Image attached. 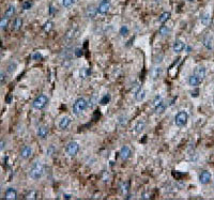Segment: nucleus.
<instances>
[{"mask_svg": "<svg viewBox=\"0 0 214 200\" xmlns=\"http://www.w3.org/2000/svg\"><path fill=\"white\" fill-rule=\"evenodd\" d=\"M145 97H146V91H145V90H143V89H140L138 92H137V93H135V100H136L137 102L143 101V100H145Z\"/></svg>", "mask_w": 214, "mask_h": 200, "instance_id": "24", "label": "nucleus"}, {"mask_svg": "<svg viewBox=\"0 0 214 200\" xmlns=\"http://www.w3.org/2000/svg\"><path fill=\"white\" fill-rule=\"evenodd\" d=\"M90 73H91V72H90V70L88 69V67H81L79 70V77L81 79H87V78L89 77Z\"/></svg>", "mask_w": 214, "mask_h": 200, "instance_id": "22", "label": "nucleus"}, {"mask_svg": "<svg viewBox=\"0 0 214 200\" xmlns=\"http://www.w3.org/2000/svg\"><path fill=\"white\" fill-rule=\"evenodd\" d=\"M32 58H33L34 60H38V59H41V58H42V56H41V55H40V53H34V55H33V57H32Z\"/></svg>", "mask_w": 214, "mask_h": 200, "instance_id": "47", "label": "nucleus"}, {"mask_svg": "<svg viewBox=\"0 0 214 200\" xmlns=\"http://www.w3.org/2000/svg\"><path fill=\"white\" fill-rule=\"evenodd\" d=\"M187 1H190V2H192V1H194V0H187Z\"/></svg>", "mask_w": 214, "mask_h": 200, "instance_id": "53", "label": "nucleus"}, {"mask_svg": "<svg viewBox=\"0 0 214 200\" xmlns=\"http://www.w3.org/2000/svg\"><path fill=\"white\" fill-rule=\"evenodd\" d=\"M39 196L38 192L36 190H30L29 193H27L26 196H25V198L26 199H36Z\"/></svg>", "mask_w": 214, "mask_h": 200, "instance_id": "30", "label": "nucleus"}, {"mask_svg": "<svg viewBox=\"0 0 214 200\" xmlns=\"http://www.w3.org/2000/svg\"><path fill=\"white\" fill-rule=\"evenodd\" d=\"M150 74H151V77H152L153 79H159V78L162 77V75H163V69L160 66H155L151 70Z\"/></svg>", "mask_w": 214, "mask_h": 200, "instance_id": "12", "label": "nucleus"}, {"mask_svg": "<svg viewBox=\"0 0 214 200\" xmlns=\"http://www.w3.org/2000/svg\"><path fill=\"white\" fill-rule=\"evenodd\" d=\"M127 33H129V28H127V26H122L120 28V34L122 36H127Z\"/></svg>", "mask_w": 214, "mask_h": 200, "instance_id": "40", "label": "nucleus"}, {"mask_svg": "<svg viewBox=\"0 0 214 200\" xmlns=\"http://www.w3.org/2000/svg\"><path fill=\"white\" fill-rule=\"evenodd\" d=\"M48 133H49V129H48V126H46V125H42V126L39 127L38 136L40 137V138H42V139L46 138Z\"/></svg>", "mask_w": 214, "mask_h": 200, "instance_id": "17", "label": "nucleus"}, {"mask_svg": "<svg viewBox=\"0 0 214 200\" xmlns=\"http://www.w3.org/2000/svg\"><path fill=\"white\" fill-rule=\"evenodd\" d=\"M20 157L24 160H28L30 156L32 155V148L29 147V146H25V147L22 148L20 150Z\"/></svg>", "mask_w": 214, "mask_h": 200, "instance_id": "10", "label": "nucleus"}, {"mask_svg": "<svg viewBox=\"0 0 214 200\" xmlns=\"http://www.w3.org/2000/svg\"><path fill=\"white\" fill-rule=\"evenodd\" d=\"M53 29H54V23L52 22V20H47V22L44 24L43 30L46 32V33H48V32H50Z\"/></svg>", "mask_w": 214, "mask_h": 200, "instance_id": "27", "label": "nucleus"}, {"mask_svg": "<svg viewBox=\"0 0 214 200\" xmlns=\"http://www.w3.org/2000/svg\"><path fill=\"white\" fill-rule=\"evenodd\" d=\"M110 9V1L109 0H102L97 6V12L100 14H106Z\"/></svg>", "mask_w": 214, "mask_h": 200, "instance_id": "7", "label": "nucleus"}, {"mask_svg": "<svg viewBox=\"0 0 214 200\" xmlns=\"http://www.w3.org/2000/svg\"><path fill=\"white\" fill-rule=\"evenodd\" d=\"M96 13H97V9L94 6H89L87 8V10H86V15L89 18H94L96 16Z\"/></svg>", "mask_w": 214, "mask_h": 200, "instance_id": "19", "label": "nucleus"}, {"mask_svg": "<svg viewBox=\"0 0 214 200\" xmlns=\"http://www.w3.org/2000/svg\"><path fill=\"white\" fill-rule=\"evenodd\" d=\"M0 193H1V188H0Z\"/></svg>", "mask_w": 214, "mask_h": 200, "instance_id": "54", "label": "nucleus"}, {"mask_svg": "<svg viewBox=\"0 0 214 200\" xmlns=\"http://www.w3.org/2000/svg\"><path fill=\"white\" fill-rule=\"evenodd\" d=\"M141 89V86H140V83H138V81H136V83H134L133 85H132V92L135 94V93H137V92L139 91V90Z\"/></svg>", "mask_w": 214, "mask_h": 200, "instance_id": "33", "label": "nucleus"}, {"mask_svg": "<svg viewBox=\"0 0 214 200\" xmlns=\"http://www.w3.org/2000/svg\"><path fill=\"white\" fill-rule=\"evenodd\" d=\"M166 108H167V104L165 103L164 101H162L159 105H156L154 107V111L156 115H162V113L166 110Z\"/></svg>", "mask_w": 214, "mask_h": 200, "instance_id": "20", "label": "nucleus"}, {"mask_svg": "<svg viewBox=\"0 0 214 200\" xmlns=\"http://www.w3.org/2000/svg\"><path fill=\"white\" fill-rule=\"evenodd\" d=\"M48 103V97L46 96L45 94H40L39 96H36V99L32 102V107L34 109H38V110H41L44 107L47 105Z\"/></svg>", "mask_w": 214, "mask_h": 200, "instance_id": "3", "label": "nucleus"}, {"mask_svg": "<svg viewBox=\"0 0 214 200\" xmlns=\"http://www.w3.org/2000/svg\"><path fill=\"white\" fill-rule=\"evenodd\" d=\"M72 64H73V61H72L71 59H69V58H66V59L62 61V66H63L64 69H70Z\"/></svg>", "mask_w": 214, "mask_h": 200, "instance_id": "34", "label": "nucleus"}, {"mask_svg": "<svg viewBox=\"0 0 214 200\" xmlns=\"http://www.w3.org/2000/svg\"><path fill=\"white\" fill-rule=\"evenodd\" d=\"M75 3V0H62V6L64 8H70Z\"/></svg>", "mask_w": 214, "mask_h": 200, "instance_id": "38", "label": "nucleus"}, {"mask_svg": "<svg viewBox=\"0 0 214 200\" xmlns=\"http://www.w3.org/2000/svg\"><path fill=\"white\" fill-rule=\"evenodd\" d=\"M22 26H23V19L20 17H16L13 23V29L19 30L20 28H22Z\"/></svg>", "mask_w": 214, "mask_h": 200, "instance_id": "25", "label": "nucleus"}, {"mask_svg": "<svg viewBox=\"0 0 214 200\" xmlns=\"http://www.w3.org/2000/svg\"><path fill=\"white\" fill-rule=\"evenodd\" d=\"M213 103H214V97H213Z\"/></svg>", "mask_w": 214, "mask_h": 200, "instance_id": "55", "label": "nucleus"}, {"mask_svg": "<svg viewBox=\"0 0 214 200\" xmlns=\"http://www.w3.org/2000/svg\"><path fill=\"white\" fill-rule=\"evenodd\" d=\"M49 8H50V14H53V13H54V8H53V6H50Z\"/></svg>", "mask_w": 214, "mask_h": 200, "instance_id": "52", "label": "nucleus"}, {"mask_svg": "<svg viewBox=\"0 0 214 200\" xmlns=\"http://www.w3.org/2000/svg\"><path fill=\"white\" fill-rule=\"evenodd\" d=\"M159 33H160V36H167V34L169 33L168 27H167V26H160V28L159 29Z\"/></svg>", "mask_w": 214, "mask_h": 200, "instance_id": "32", "label": "nucleus"}, {"mask_svg": "<svg viewBox=\"0 0 214 200\" xmlns=\"http://www.w3.org/2000/svg\"><path fill=\"white\" fill-rule=\"evenodd\" d=\"M202 42H203V45L206 46L207 49H212L213 40H212V36H211L210 34H207V36H204L203 39H202Z\"/></svg>", "mask_w": 214, "mask_h": 200, "instance_id": "18", "label": "nucleus"}, {"mask_svg": "<svg viewBox=\"0 0 214 200\" xmlns=\"http://www.w3.org/2000/svg\"><path fill=\"white\" fill-rule=\"evenodd\" d=\"M16 70V63H10V66H8V72L9 73H13V72H15Z\"/></svg>", "mask_w": 214, "mask_h": 200, "instance_id": "43", "label": "nucleus"}, {"mask_svg": "<svg viewBox=\"0 0 214 200\" xmlns=\"http://www.w3.org/2000/svg\"><path fill=\"white\" fill-rule=\"evenodd\" d=\"M3 81H6V76L2 73H0V83H2Z\"/></svg>", "mask_w": 214, "mask_h": 200, "instance_id": "48", "label": "nucleus"}, {"mask_svg": "<svg viewBox=\"0 0 214 200\" xmlns=\"http://www.w3.org/2000/svg\"><path fill=\"white\" fill-rule=\"evenodd\" d=\"M163 101V97H162V95H160V94H157L156 96L153 99V101H152V106H156V105H159V104L160 103V102Z\"/></svg>", "mask_w": 214, "mask_h": 200, "instance_id": "36", "label": "nucleus"}, {"mask_svg": "<svg viewBox=\"0 0 214 200\" xmlns=\"http://www.w3.org/2000/svg\"><path fill=\"white\" fill-rule=\"evenodd\" d=\"M102 180L105 183L109 181V173L107 172V171H103V172H102Z\"/></svg>", "mask_w": 214, "mask_h": 200, "instance_id": "41", "label": "nucleus"}, {"mask_svg": "<svg viewBox=\"0 0 214 200\" xmlns=\"http://www.w3.org/2000/svg\"><path fill=\"white\" fill-rule=\"evenodd\" d=\"M126 123H127L126 116H121V117H119V119H118V124H119L120 126H124V125H126Z\"/></svg>", "mask_w": 214, "mask_h": 200, "instance_id": "35", "label": "nucleus"}, {"mask_svg": "<svg viewBox=\"0 0 214 200\" xmlns=\"http://www.w3.org/2000/svg\"><path fill=\"white\" fill-rule=\"evenodd\" d=\"M78 151H79V145L76 141H70L66 147V153L71 157L75 156L78 153Z\"/></svg>", "mask_w": 214, "mask_h": 200, "instance_id": "5", "label": "nucleus"}, {"mask_svg": "<svg viewBox=\"0 0 214 200\" xmlns=\"http://www.w3.org/2000/svg\"><path fill=\"white\" fill-rule=\"evenodd\" d=\"M45 172V167L41 162H36L29 170V177L32 180H39Z\"/></svg>", "mask_w": 214, "mask_h": 200, "instance_id": "1", "label": "nucleus"}, {"mask_svg": "<svg viewBox=\"0 0 214 200\" xmlns=\"http://www.w3.org/2000/svg\"><path fill=\"white\" fill-rule=\"evenodd\" d=\"M109 102H110V95H109V94H105V95H104V96L101 99L100 103H101L102 105H106V104H108Z\"/></svg>", "mask_w": 214, "mask_h": 200, "instance_id": "37", "label": "nucleus"}, {"mask_svg": "<svg viewBox=\"0 0 214 200\" xmlns=\"http://www.w3.org/2000/svg\"><path fill=\"white\" fill-rule=\"evenodd\" d=\"M184 48H185V44L183 43L182 41H180V40L174 41V43L173 45V49L174 53H181L183 49H184Z\"/></svg>", "mask_w": 214, "mask_h": 200, "instance_id": "16", "label": "nucleus"}, {"mask_svg": "<svg viewBox=\"0 0 214 200\" xmlns=\"http://www.w3.org/2000/svg\"><path fill=\"white\" fill-rule=\"evenodd\" d=\"M72 120L70 117H67V116H66V117H62L61 120L59 121V124H58V126H59L60 130H66L67 127L70 126V124H71Z\"/></svg>", "mask_w": 214, "mask_h": 200, "instance_id": "11", "label": "nucleus"}, {"mask_svg": "<svg viewBox=\"0 0 214 200\" xmlns=\"http://www.w3.org/2000/svg\"><path fill=\"white\" fill-rule=\"evenodd\" d=\"M211 178H212V174L209 172V171L204 170L199 174V182H200L201 184H208L211 181Z\"/></svg>", "mask_w": 214, "mask_h": 200, "instance_id": "8", "label": "nucleus"}, {"mask_svg": "<svg viewBox=\"0 0 214 200\" xmlns=\"http://www.w3.org/2000/svg\"><path fill=\"white\" fill-rule=\"evenodd\" d=\"M146 125H147V122H146L145 119L138 120L136 123V125H135V132H136L137 134H140L141 132L146 129Z\"/></svg>", "mask_w": 214, "mask_h": 200, "instance_id": "15", "label": "nucleus"}, {"mask_svg": "<svg viewBox=\"0 0 214 200\" xmlns=\"http://www.w3.org/2000/svg\"><path fill=\"white\" fill-rule=\"evenodd\" d=\"M6 140H3V139H0V151H2L4 148H6Z\"/></svg>", "mask_w": 214, "mask_h": 200, "instance_id": "44", "label": "nucleus"}, {"mask_svg": "<svg viewBox=\"0 0 214 200\" xmlns=\"http://www.w3.org/2000/svg\"><path fill=\"white\" fill-rule=\"evenodd\" d=\"M14 14H15V6L11 4V6H8V9H6V12H4V17H6L10 19L11 17H13Z\"/></svg>", "mask_w": 214, "mask_h": 200, "instance_id": "23", "label": "nucleus"}, {"mask_svg": "<svg viewBox=\"0 0 214 200\" xmlns=\"http://www.w3.org/2000/svg\"><path fill=\"white\" fill-rule=\"evenodd\" d=\"M87 108H88V102H87V100L83 99V97H79V99L76 100L75 103H74V105H73V113H75L76 116H79Z\"/></svg>", "mask_w": 214, "mask_h": 200, "instance_id": "2", "label": "nucleus"}, {"mask_svg": "<svg viewBox=\"0 0 214 200\" xmlns=\"http://www.w3.org/2000/svg\"><path fill=\"white\" fill-rule=\"evenodd\" d=\"M54 152H55V148H54L53 146H50V147L47 149V155H52Z\"/></svg>", "mask_w": 214, "mask_h": 200, "instance_id": "45", "label": "nucleus"}, {"mask_svg": "<svg viewBox=\"0 0 214 200\" xmlns=\"http://www.w3.org/2000/svg\"><path fill=\"white\" fill-rule=\"evenodd\" d=\"M169 18H170V12H164L160 14V16L159 17V22L160 24H164V23L167 22Z\"/></svg>", "mask_w": 214, "mask_h": 200, "instance_id": "26", "label": "nucleus"}, {"mask_svg": "<svg viewBox=\"0 0 214 200\" xmlns=\"http://www.w3.org/2000/svg\"><path fill=\"white\" fill-rule=\"evenodd\" d=\"M8 22H9V18H6V17H4V16H3V17L0 19V28H1V29L6 28V25H8Z\"/></svg>", "mask_w": 214, "mask_h": 200, "instance_id": "39", "label": "nucleus"}, {"mask_svg": "<svg viewBox=\"0 0 214 200\" xmlns=\"http://www.w3.org/2000/svg\"><path fill=\"white\" fill-rule=\"evenodd\" d=\"M200 83H201V80L199 79V78L197 77L196 75H194V74H193V75L190 76V78H188V85H190V87H193V88L197 87V86H198Z\"/></svg>", "mask_w": 214, "mask_h": 200, "instance_id": "21", "label": "nucleus"}, {"mask_svg": "<svg viewBox=\"0 0 214 200\" xmlns=\"http://www.w3.org/2000/svg\"><path fill=\"white\" fill-rule=\"evenodd\" d=\"M75 55L77 56V57H80V56L83 55V50H81L80 48H76V49H75Z\"/></svg>", "mask_w": 214, "mask_h": 200, "instance_id": "46", "label": "nucleus"}, {"mask_svg": "<svg viewBox=\"0 0 214 200\" xmlns=\"http://www.w3.org/2000/svg\"><path fill=\"white\" fill-rule=\"evenodd\" d=\"M131 155H132V151H131V149H130V147H127V146H124V147L120 150V157L123 160H127L131 157Z\"/></svg>", "mask_w": 214, "mask_h": 200, "instance_id": "9", "label": "nucleus"}, {"mask_svg": "<svg viewBox=\"0 0 214 200\" xmlns=\"http://www.w3.org/2000/svg\"><path fill=\"white\" fill-rule=\"evenodd\" d=\"M200 22H201L202 25H204V26H208V25L210 24V22H211L210 15H209V14H203V15L201 16V18H200Z\"/></svg>", "mask_w": 214, "mask_h": 200, "instance_id": "28", "label": "nucleus"}, {"mask_svg": "<svg viewBox=\"0 0 214 200\" xmlns=\"http://www.w3.org/2000/svg\"><path fill=\"white\" fill-rule=\"evenodd\" d=\"M121 192H122V195L124 196H127L130 192V185H129V182H124L121 186Z\"/></svg>", "mask_w": 214, "mask_h": 200, "instance_id": "31", "label": "nucleus"}, {"mask_svg": "<svg viewBox=\"0 0 214 200\" xmlns=\"http://www.w3.org/2000/svg\"><path fill=\"white\" fill-rule=\"evenodd\" d=\"M141 199H150V195H149V194H143V195H141Z\"/></svg>", "mask_w": 214, "mask_h": 200, "instance_id": "49", "label": "nucleus"}, {"mask_svg": "<svg viewBox=\"0 0 214 200\" xmlns=\"http://www.w3.org/2000/svg\"><path fill=\"white\" fill-rule=\"evenodd\" d=\"M31 6H32L31 1H25V2H23V9H24V10H29V9L31 8Z\"/></svg>", "mask_w": 214, "mask_h": 200, "instance_id": "42", "label": "nucleus"}, {"mask_svg": "<svg viewBox=\"0 0 214 200\" xmlns=\"http://www.w3.org/2000/svg\"><path fill=\"white\" fill-rule=\"evenodd\" d=\"M96 103H99V97H97L96 93H94V94H92L91 97H90V101H89V103H88V106L93 107Z\"/></svg>", "mask_w": 214, "mask_h": 200, "instance_id": "29", "label": "nucleus"}, {"mask_svg": "<svg viewBox=\"0 0 214 200\" xmlns=\"http://www.w3.org/2000/svg\"><path fill=\"white\" fill-rule=\"evenodd\" d=\"M198 90H196V91H195L194 92V93H193V92H192V96H194V97H197V96H198Z\"/></svg>", "mask_w": 214, "mask_h": 200, "instance_id": "50", "label": "nucleus"}, {"mask_svg": "<svg viewBox=\"0 0 214 200\" xmlns=\"http://www.w3.org/2000/svg\"><path fill=\"white\" fill-rule=\"evenodd\" d=\"M4 198L6 200H15L17 198V192H16L14 188L10 187L6 190V195H4Z\"/></svg>", "mask_w": 214, "mask_h": 200, "instance_id": "13", "label": "nucleus"}, {"mask_svg": "<svg viewBox=\"0 0 214 200\" xmlns=\"http://www.w3.org/2000/svg\"><path fill=\"white\" fill-rule=\"evenodd\" d=\"M63 197H64V198H66V199H71V197H72V196H71V195H66V194Z\"/></svg>", "mask_w": 214, "mask_h": 200, "instance_id": "51", "label": "nucleus"}, {"mask_svg": "<svg viewBox=\"0 0 214 200\" xmlns=\"http://www.w3.org/2000/svg\"><path fill=\"white\" fill-rule=\"evenodd\" d=\"M78 36V29L76 27H71L64 34V41L66 43H71Z\"/></svg>", "mask_w": 214, "mask_h": 200, "instance_id": "6", "label": "nucleus"}, {"mask_svg": "<svg viewBox=\"0 0 214 200\" xmlns=\"http://www.w3.org/2000/svg\"><path fill=\"white\" fill-rule=\"evenodd\" d=\"M188 120V115L185 111H180V113H177L176 118H174V123L178 127H183L186 125Z\"/></svg>", "mask_w": 214, "mask_h": 200, "instance_id": "4", "label": "nucleus"}, {"mask_svg": "<svg viewBox=\"0 0 214 200\" xmlns=\"http://www.w3.org/2000/svg\"><path fill=\"white\" fill-rule=\"evenodd\" d=\"M194 75H196L197 77L202 81L204 78V76H206V70H204V67L201 66H196L194 70Z\"/></svg>", "mask_w": 214, "mask_h": 200, "instance_id": "14", "label": "nucleus"}]
</instances>
